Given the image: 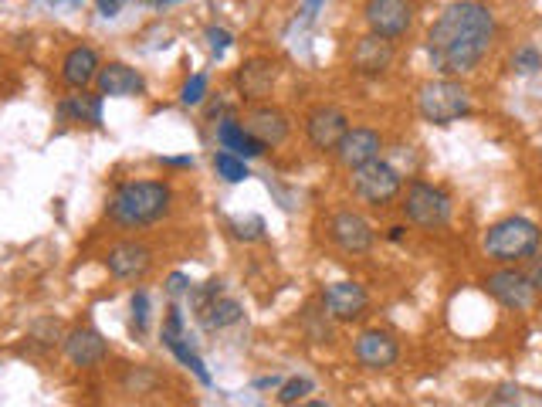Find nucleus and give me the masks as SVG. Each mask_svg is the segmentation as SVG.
Segmentation results:
<instances>
[{
  "instance_id": "obj_1",
  "label": "nucleus",
  "mask_w": 542,
  "mask_h": 407,
  "mask_svg": "<svg viewBox=\"0 0 542 407\" xmlns=\"http://www.w3.org/2000/svg\"><path fill=\"white\" fill-rule=\"evenodd\" d=\"M495 41H498V17L492 11V4L454 0V4L441 7V14L431 21V28L424 34V51L434 75L468 79L492 55Z\"/></svg>"
},
{
  "instance_id": "obj_2",
  "label": "nucleus",
  "mask_w": 542,
  "mask_h": 407,
  "mask_svg": "<svg viewBox=\"0 0 542 407\" xmlns=\"http://www.w3.org/2000/svg\"><path fill=\"white\" fill-rule=\"evenodd\" d=\"M177 207V190L163 177H133L109 194L106 218L122 231H146L163 224Z\"/></svg>"
},
{
  "instance_id": "obj_3",
  "label": "nucleus",
  "mask_w": 542,
  "mask_h": 407,
  "mask_svg": "<svg viewBox=\"0 0 542 407\" xmlns=\"http://www.w3.org/2000/svg\"><path fill=\"white\" fill-rule=\"evenodd\" d=\"M542 248V228L526 214H505L482 235V255L492 265H526Z\"/></svg>"
},
{
  "instance_id": "obj_4",
  "label": "nucleus",
  "mask_w": 542,
  "mask_h": 407,
  "mask_svg": "<svg viewBox=\"0 0 542 407\" xmlns=\"http://www.w3.org/2000/svg\"><path fill=\"white\" fill-rule=\"evenodd\" d=\"M417 116L431 126H454L475 112V95H471L465 79H451V75H434L417 85L414 92Z\"/></svg>"
},
{
  "instance_id": "obj_5",
  "label": "nucleus",
  "mask_w": 542,
  "mask_h": 407,
  "mask_svg": "<svg viewBox=\"0 0 542 407\" xmlns=\"http://www.w3.org/2000/svg\"><path fill=\"white\" fill-rule=\"evenodd\" d=\"M400 214L410 228H421V231H441L451 224L454 214V201L444 187L431 184V180H404V194H400Z\"/></svg>"
},
{
  "instance_id": "obj_6",
  "label": "nucleus",
  "mask_w": 542,
  "mask_h": 407,
  "mask_svg": "<svg viewBox=\"0 0 542 407\" xmlns=\"http://www.w3.org/2000/svg\"><path fill=\"white\" fill-rule=\"evenodd\" d=\"M349 194L373 211H387L404 194V173L387 160H370L363 167L349 170Z\"/></svg>"
},
{
  "instance_id": "obj_7",
  "label": "nucleus",
  "mask_w": 542,
  "mask_h": 407,
  "mask_svg": "<svg viewBox=\"0 0 542 407\" xmlns=\"http://www.w3.org/2000/svg\"><path fill=\"white\" fill-rule=\"evenodd\" d=\"M482 285L488 296H492L502 309H509V313H529L539 296L536 285H532V279L522 265H495L482 279Z\"/></svg>"
},
{
  "instance_id": "obj_8",
  "label": "nucleus",
  "mask_w": 542,
  "mask_h": 407,
  "mask_svg": "<svg viewBox=\"0 0 542 407\" xmlns=\"http://www.w3.org/2000/svg\"><path fill=\"white\" fill-rule=\"evenodd\" d=\"M363 24L366 31L400 45L417 24V4L414 0H363Z\"/></svg>"
},
{
  "instance_id": "obj_9",
  "label": "nucleus",
  "mask_w": 542,
  "mask_h": 407,
  "mask_svg": "<svg viewBox=\"0 0 542 407\" xmlns=\"http://www.w3.org/2000/svg\"><path fill=\"white\" fill-rule=\"evenodd\" d=\"M319 309H326V316L332 323H363L370 316V292H366L363 282L353 279H339V282H326L319 289Z\"/></svg>"
},
{
  "instance_id": "obj_10",
  "label": "nucleus",
  "mask_w": 542,
  "mask_h": 407,
  "mask_svg": "<svg viewBox=\"0 0 542 407\" xmlns=\"http://www.w3.org/2000/svg\"><path fill=\"white\" fill-rule=\"evenodd\" d=\"M102 262H106L109 275L116 282L139 285V282L150 279V272L156 265V248L143 238H122L106 251V258H102Z\"/></svg>"
},
{
  "instance_id": "obj_11",
  "label": "nucleus",
  "mask_w": 542,
  "mask_h": 407,
  "mask_svg": "<svg viewBox=\"0 0 542 407\" xmlns=\"http://www.w3.org/2000/svg\"><path fill=\"white\" fill-rule=\"evenodd\" d=\"M326 238L332 241V248H339L343 255H370L377 245V231L366 221V214L353 211V207H339L329 214L326 221Z\"/></svg>"
},
{
  "instance_id": "obj_12",
  "label": "nucleus",
  "mask_w": 542,
  "mask_h": 407,
  "mask_svg": "<svg viewBox=\"0 0 542 407\" xmlns=\"http://www.w3.org/2000/svg\"><path fill=\"white\" fill-rule=\"evenodd\" d=\"M349 126L353 123H349L346 109L332 106V102H316V106L302 116L305 143H309L316 153H322V157H332V150L339 146V140L346 136Z\"/></svg>"
},
{
  "instance_id": "obj_13",
  "label": "nucleus",
  "mask_w": 542,
  "mask_h": 407,
  "mask_svg": "<svg viewBox=\"0 0 542 407\" xmlns=\"http://www.w3.org/2000/svg\"><path fill=\"white\" fill-rule=\"evenodd\" d=\"M278 75H282V62H278V58L251 55L234 68V92H238L244 106H251V102H268L278 85Z\"/></svg>"
},
{
  "instance_id": "obj_14",
  "label": "nucleus",
  "mask_w": 542,
  "mask_h": 407,
  "mask_svg": "<svg viewBox=\"0 0 542 407\" xmlns=\"http://www.w3.org/2000/svg\"><path fill=\"white\" fill-rule=\"evenodd\" d=\"M393 62H397V41H387L373 31L360 34L349 48V72L360 79H383L390 75Z\"/></svg>"
},
{
  "instance_id": "obj_15",
  "label": "nucleus",
  "mask_w": 542,
  "mask_h": 407,
  "mask_svg": "<svg viewBox=\"0 0 542 407\" xmlns=\"http://www.w3.org/2000/svg\"><path fill=\"white\" fill-rule=\"evenodd\" d=\"M353 360L360 363L363 370H370V374L393 370L400 363L397 333H390V329H383V326H366L353 340Z\"/></svg>"
},
{
  "instance_id": "obj_16",
  "label": "nucleus",
  "mask_w": 542,
  "mask_h": 407,
  "mask_svg": "<svg viewBox=\"0 0 542 407\" xmlns=\"http://www.w3.org/2000/svg\"><path fill=\"white\" fill-rule=\"evenodd\" d=\"M383 150H387V136L377 126H349L339 146L332 150V160H336V167L349 173L370 160H380Z\"/></svg>"
},
{
  "instance_id": "obj_17",
  "label": "nucleus",
  "mask_w": 542,
  "mask_h": 407,
  "mask_svg": "<svg viewBox=\"0 0 542 407\" xmlns=\"http://www.w3.org/2000/svg\"><path fill=\"white\" fill-rule=\"evenodd\" d=\"M241 123L251 129V136L261 140L268 146V150H278V146L288 143V136H292V116L275 106V102H251V106H244V116Z\"/></svg>"
},
{
  "instance_id": "obj_18",
  "label": "nucleus",
  "mask_w": 542,
  "mask_h": 407,
  "mask_svg": "<svg viewBox=\"0 0 542 407\" xmlns=\"http://www.w3.org/2000/svg\"><path fill=\"white\" fill-rule=\"evenodd\" d=\"M61 350H65V360L78 370H99L109 363V340L92 326H75L72 333L61 340Z\"/></svg>"
},
{
  "instance_id": "obj_19",
  "label": "nucleus",
  "mask_w": 542,
  "mask_h": 407,
  "mask_svg": "<svg viewBox=\"0 0 542 407\" xmlns=\"http://www.w3.org/2000/svg\"><path fill=\"white\" fill-rule=\"evenodd\" d=\"M102 109H106V95L89 92V89H72L61 95L55 106V119L61 126H102Z\"/></svg>"
},
{
  "instance_id": "obj_20",
  "label": "nucleus",
  "mask_w": 542,
  "mask_h": 407,
  "mask_svg": "<svg viewBox=\"0 0 542 407\" xmlns=\"http://www.w3.org/2000/svg\"><path fill=\"white\" fill-rule=\"evenodd\" d=\"M102 68V55L99 48L92 45H72L61 55V65H58V79L65 89H89L95 85V75H99Z\"/></svg>"
},
{
  "instance_id": "obj_21",
  "label": "nucleus",
  "mask_w": 542,
  "mask_h": 407,
  "mask_svg": "<svg viewBox=\"0 0 542 407\" xmlns=\"http://www.w3.org/2000/svg\"><path fill=\"white\" fill-rule=\"evenodd\" d=\"M95 92L106 99H133V95L146 92V79L129 62H102L99 75H95Z\"/></svg>"
},
{
  "instance_id": "obj_22",
  "label": "nucleus",
  "mask_w": 542,
  "mask_h": 407,
  "mask_svg": "<svg viewBox=\"0 0 542 407\" xmlns=\"http://www.w3.org/2000/svg\"><path fill=\"white\" fill-rule=\"evenodd\" d=\"M217 146H221V150L238 153V157H244V160H258L268 153V146L261 140H255L251 129L244 126L241 116H234V112H227V116L217 119Z\"/></svg>"
},
{
  "instance_id": "obj_23",
  "label": "nucleus",
  "mask_w": 542,
  "mask_h": 407,
  "mask_svg": "<svg viewBox=\"0 0 542 407\" xmlns=\"http://www.w3.org/2000/svg\"><path fill=\"white\" fill-rule=\"evenodd\" d=\"M194 319L204 333H224V329L238 326L244 319V306L231 296H217L211 306H204L200 313H194Z\"/></svg>"
},
{
  "instance_id": "obj_24",
  "label": "nucleus",
  "mask_w": 542,
  "mask_h": 407,
  "mask_svg": "<svg viewBox=\"0 0 542 407\" xmlns=\"http://www.w3.org/2000/svg\"><path fill=\"white\" fill-rule=\"evenodd\" d=\"M163 346L173 353V360H177L180 367H187L190 374H194L204 387H211V384H214V380H211V370H207V363L200 360V353L194 350V346H190L187 336H177V340H166Z\"/></svg>"
},
{
  "instance_id": "obj_25",
  "label": "nucleus",
  "mask_w": 542,
  "mask_h": 407,
  "mask_svg": "<svg viewBox=\"0 0 542 407\" xmlns=\"http://www.w3.org/2000/svg\"><path fill=\"white\" fill-rule=\"evenodd\" d=\"M214 170H217V177H221L224 184H244V180L251 177L248 160L238 157V153H231V150H217L214 153Z\"/></svg>"
},
{
  "instance_id": "obj_26",
  "label": "nucleus",
  "mask_w": 542,
  "mask_h": 407,
  "mask_svg": "<svg viewBox=\"0 0 542 407\" xmlns=\"http://www.w3.org/2000/svg\"><path fill=\"white\" fill-rule=\"evenodd\" d=\"M150 292L146 289H136L133 299H129V329H133V336H146V329H150Z\"/></svg>"
},
{
  "instance_id": "obj_27",
  "label": "nucleus",
  "mask_w": 542,
  "mask_h": 407,
  "mask_svg": "<svg viewBox=\"0 0 542 407\" xmlns=\"http://www.w3.org/2000/svg\"><path fill=\"white\" fill-rule=\"evenodd\" d=\"M207 95H211V79H207V72H197L180 85V106L197 109L207 102Z\"/></svg>"
},
{
  "instance_id": "obj_28",
  "label": "nucleus",
  "mask_w": 542,
  "mask_h": 407,
  "mask_svg": "<svg viewBox=\"0 0 542 407\" xmlns=\"http://www.w3.org/2000/svg\"><path fill=\"white\" fill-rule=\"evenodd\" d=\"M488 404H529V407H539L542 394L526 391V387H519V384H502V387H495V391H492Z\"/></svg>"
},
{
  "instance_id": "obj_29",
  "label": "nucleus",
  "mask_w": 542,
  "mask_h": 407,
  "mask_svg": "<svg viewBox=\"0 0 542 407\" xmlns=\"http://www.w3.org/2000/svg\"><path fill=\"white\" fill-rule=\"evenodd\" d=\"M312 391H316V384H312L309 377H288V380L278 384V397H275V401L285 404V407L288 404H302Z\"/></svg>"
},
{
  "instance_id": "obj_30",
  "label": "nucleus",
  "mask_w": 542,
  "mask_h": 407,
  "mask_svg": "<svg viewBox=\"0 0 542 407\" xmlns=\"http://www.w3.org/2000/svg\"><path fill=\"white\" fill-rule=\"evenodd\" d=\"M509 65H512L515 75H532V72H539V68H542V55H539L536 45H519L512 51Z\"/></svg>"
},
{
  "instance_id": "obj_31",
  "label": "nucleus",
  "mask_w": 542,
  "mask_h": 407,
  "mask_svg": "<svg viewBox=\"0 0 542 407\" xmlns=\"http://www.w3.org/2000/svg\"><path fill=\"white\" fill-rule=\"evenodd\" d=\"M231 235L238 241H261L265 238V218H258V214H248V218H231Z\"/></svg>"
},
{
  "instance_id": "obj_32",
  "label": "nucleus",
  "mask_w": 542,
  "mask_h": 407,
  "mask_svg": "<svg viewBox=\"0 0 542 407\" xmlns=\"http://www.w3.org/2000/svg\"><path fill=\"white\" fill-rule=\"evenodd\" d=\"M217 296H224V279H207L204 285H197V289H190V309L194 313H200L204 306H211V302L217 299Z\"/></svg>"
},
{
  "instance_id": "obj_33",
  "label": "nucleus",
  "mask_w": 542,
  "mask_h": 407,
  "mask_svg": "<svg viewBox=\"0 0 542 407\" xmlns=\"http://www.w3.org/2000/svg\"><path fill=\"white\" fill-rule=\"evenodd\" d=\"M204 38H207V48H211L217 58H221L224 51L234 45V34L227 31V28H207V31H204Z\"/></svg>"
},
{
  "instance_id": "obj_34",
  "label": "nucleus",
  "mask_w": 542,
  "mask_h": 407,
  "mask_svg": "<svg viewBox=\"0 0 542 407\" xmlns=\"http://www.w3.org/2000/svg\"><path fill=\"white\" fill-rule=\"evenodd\" d=\"M190 289H194V282H190L187 272H173L170 279H166V296H170L173 302L183 299V296H190Z\"/></svg>"
},
{
  "instance_id": "obj_35",
  "label": "nucleus",
  "mask_w": 542,
  "mask_h": 407,
  "mask_svg": "<svg viewBox=\"0 0 542 407\" xmlns=\"http://www.w3.org/2000/svg\"><path fill=\"white\" fill-rule=\"evenodd\" d=\"M95 11H99V17H106V21H112V17L122 14V7L129 4V0H92Z\"/></svg>"
},
{
  "instance_id": "obj_36",
  "label": "nucleus",
  "mask_w": 542,
  "mask_h": 407,
  "mask_svg": "<svg viewBox=\"0 0 542 407\" xmlns=\"http://www.w3.org/2000/svg\"><path fill=\"white\" fill-rule=\"evenodd\" d=\"M526 275L532 279V285H536V292H542V248L526 262Z\"/></svg>"
},
{
  "instance_id": "obj_37",
  "label": "nucleus",
  "mask_w": 542,
  "mask_h": 407,
  "mask_svg": "<svg viewBox=\"0 0 542 407\" xmlns=\"http://www.w3.org/2000/svg\"><path fill=\"white\" fill-rule=\"evenodd\" d=\"M326 0H305V21H316V14L322 11Z\"/></svg>"
},
{
  "instance_id": "obj_38",
  "label": "nucleus",
  "mask_w": 542,
  "mask_h": 407,
  "mask_svg": "<svg viewBox=\"0 0 542 407\" xmlns=\"http://www.w3.org/2000/svg\"><path fill=\"white\" fill-rule=\"evenodd\" d=\"M163 167H194V157H163Z\"/></svg>"
},
{
  "instance_id": "obj_39",
  "label": "nucleus",
  "mask_w": 542,
  "mask_h": 407,
  "mask_svg": "<svg viewBox=\"0 0 542 407\" xmlns=\"http://www.w3.org/2000/svg\"><path fill=\"white\" fill-rule=\"evenodd\" d=\"M404 235H407V224H393V228H387V238L397 245V241H404Z\"/></svg>"
},
{
  "instance_id": "obj_40",
  "label": "nucleus",
  "mask_w": 542,
  "mask_h": 407,
  "mask_svg": "<svg viewBox=\"0 0 542 407\" xmlns=\"http://www.w3.org/2000/svg\"><path fill=\"white\" fill-rule=\"evenodd\" d=\"M278 384H282V377H261V380H255L258 391H268V387H278Z\"/></svg>"
},
{
  "instance_id": "obj_41",
  "label": "nucleus",
  "mask_w": 542,
  "mask_h": 407,
  "mask_svg": "<svg viewBox=\"0 0 542 407\" xmlns=\"http://www.w3.org/2000/svg\"><path fill=\"white\" fill-rule=\"evenodd\" d=\"M146 7H170V4H180V0H139Z\"/></svg>"
},
{
  "instance_id": "obj_42",
  "label": "nucleus",
  "mask_w": 542,
  "mask_h": 407,
  "mask_svg": "<svg viewBox=\"0 0 542 407\" xmlns=\"http://www.w3.org/2000/svg\"><path fill=\"white\" fill-rule=\"evenodd\" d=\"M478 4H495V0H478Z\"/></svg>"
}]
</instances>
